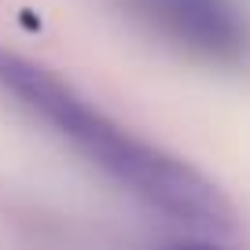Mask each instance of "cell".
Returning <instances> with one entry per match:
<instances>
[{
  "label": "cell",
  "instance_id": "obj_1",
  "mask_svg": "<svg viewBox=\"0 0 250 250\" xmlns=\"http://www.w3.org/2000/svg\"><path fill=\"white\" fill-rule=\"evenodd\" d=\"M0 88H8L33 114L59 129L74 147L85 151L100 169H107L151 210L213 239L235 232V210L210 177H203L184 158L125 133L55 70L0 48Z\"/></svg>",
  "mask_w": 250,
  "mask_h": 250
},
{
  "label": "cell",
  "instance_id": "obj_2",
  "mask_svg": "<svg viewBox=\"0 0 250 250\" xmlns=\"http://www.w3.org/2000/svg\"><path fill=\"white\" fill-rule=\"evenodd\" d=\"M125 8L195 59L221 66L250 59V15L239 0H125Z\"/></svg>",
  "mask_w": 250,
  "mask_h": 250
}]
</instances>
